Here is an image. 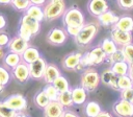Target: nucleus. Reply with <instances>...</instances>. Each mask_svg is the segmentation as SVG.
<instances>
[{
	"label": "nucleus",
	"instance_id": "nucleus-1",
	"mask_svg": "<svg viewBox=\"0 0 133 117\" xmlns=\"http://www.w3.org/2000/svg\"><path fill=\"white\" fill-rule=\"evenodd\" d=\"M98 30H99V25L96 23L83 24V26H81L78 34L75 37L76 43L78 45H81V46L87 45L97 36Z\"/></svg>",
	"mask_w": 133,
	"mask_h": 117
},
{
	"label": "nucleus",
	"instance_id": "nucleus-2",
	"mask_svg": "<svg viewBox=\"0 0 133 117\" xmlns=\"http://www.w3.org/2000/svg\"><path fill=\"white\" fill-rule=\"evenodd\" d=\"M106 56H107L106 53L103 51V49L100 46L96 47L91 51H89V52H87V53H85L84 55L81 56L78 67H87V66L99 65V64L104 62Z\"/></svg>",
	"mask_w": 133,
	"mask_h": 117
},
{
	"label": "nucleus",
	"instance_id": "nucleus-3",
	"mask_svg": "<svg viewBox=\"0 0 133 117\" xmlns=\"http://www.w3.org/2000/svg\"><path fill=\"white\" fill-rule=\"evenodd\" d=\"M65 10V4L63 0H50L43 8L44 18L48 21L59 18Z\"/></svg>",
	"mask_w": 133,
	"mask_h": 117
},
{
	"label": "nucleus",
	"instance_id": "nucleus-4",
	"mask_svg": "<svg viewBox=\"0 0 133 117\" xmlns=\"http://www.w3.org/2000/svg\"><path fill=\"white\" fill-rule=\"evenodd\" d=\"M100 84V75L95 69H86L81 76V86L88 92L95 91Z\"/></svg>",
	"mask_w": 133,
	"mask_h": 117
},
{
	"label": "nucleus",
	"instance_id": "nucleus-5",
	"mask_svg": "<svg viewBox=\"0 0 133 117\" xmlns=\"http://www.w3.org/2000/svg\"><path fill=\"white\" fill-rule=\"evenodd\" d=\"M62 15H63V24L65 26L81 27L84 24V16L82 11L78 8L71 7L68 10H64Z\"/></svg>",
	"mask_w": 133,
	"mask_h": 117
},
{
	"label": "nucleus",
	"instance_id": "nucleus-6",
	"mask_svg": "<svg viewBox=\"0 0 133 117\" xmlns=\"http://www.w3.org/2000/svg\"><path fill=\"white\" fill-rule=\"evenodd\" d=\"M3 103L17 112L24 111L27 108V100L21 94H12V95L8 96L7 98L4 99Z\"/></svg>",
	"mask_w": 133,
	"mask_h": 117
},
{
	"label": "nucleus",
	"instance_id": "nucleus-7",
	"mask_svg": "<svg viewBox=\"0 0 133 117\" xmlns=\"http://www.w3.org/2000/svg\"><path fill=\"white\" fill-rule=\"evenodd\" d=\"M46 66H47V63H46V61L42 56L36 58L34 62L28 64L30 77L33 78V79H41V78H43Z\"/></svg>",
	"mask_w": 133,
	"mask_h": 117
},
{
	"label": "nucleus",
	"instance_id": "nucleus-8",
	"mask_svg": "<svg viewBox=\"0 0 133 117\" xmlns=\"http://www.w3.org/2000/svg\"><path fill=\"white\" fill-rule=\"evenodd\" d=\"M11 70H12L11 71V76L20 84H25L30 78L28 64H26L22 61L16 67H14Z\"/></svg>",
	"mask_w": 133,
	"mask_h": 117
},
{
	"label": "nucleus",
	"instance_id": "nucleus-9",
	"mask_svg": "<svg viewBox=\"0 0 133 117\" xmlns=\"http://www.w3.org/2000/svg\"><path fill=\"white\" fill-rule=\"evenodd\" d=\"M113 112L117 117H133V103L121 99L113 104Z\"/></svg>",
	"mask_w": 133,
	"mask_h": 117
},
{
	"label": "nucleus",
	"instance_id": "nucleus-10",
	"mask_svg": "<svg viewBox=\"0 0 133 117\" xmlns=\"http://www.w3.org/2000/svg\"><path fill=\"white\" fill-rule=\"evenodd\" d=\"M111 40L115 44L123 47V46H126V45L132 43V34H131V32L113 28L111 31Z\"/></svg>",
	"mask_w": 133,
	"mask_h": 117
},
{
	"label": "nucleus",
	"instance_id": "nucleus-11",
	"mask_svg": "<svg viewBox=\"0 0 133 117\" xmlns=\"http://www.w3.org/2000/svg\"><path fill=\"white\" fill-rule=\"evenodd\" d=\"M63 112H64V108L57 100H51L44 108L45 117H62Z\"/></svg>",
	"mask_w": 133,
	"mask_h": 117
},
{
	"label": "nucleus",
	"instance_id": "nucleus-12",
	"mask_svg": "<svg viewBox=\"0 0 133 117\" xmlns=\"http://www.w3.org/2000/svg\"><path fill=\"white\" fill-rule=\"evenodd\" d=\"M66 40V33L60 28H53L47 34V41L53 45H61Z\"/></svg>",
	"mask_w": 133,
	"mask_h": 117
},
{
	"label": "nucleus",
	"instance_id": "nucleus-13",
	"mask_svg": "<svg viewBox=\"0 0 133 117\" xmlns=\"http://www.w3.org/2000/svg\"><path fill=\"white\" fill-rule=\"evenodd\" d=\"M28 46H29L28 42L25 41L24 39L20 38L19 36H17V37L10 39L9 42H8V44H7V47H8V49H9V51L16 52V53H18V54H20V55L22 54V52H23Z\"/></svg>",
	"mask_w": 133,
	"mask_h": 117
},
{
	"label": "nucleus",
	"instance_id": "nucleus-14",
	"mask_svg": "<svg viewBox=\"0 0 133 117\" xmlns=\"http://www.w3.org/2000/svg\"><path fill=\"white\" fill-rule=\"evenodd\" d=\"M20 24H22L23 26H25L30 32L32 36H35L38 33L39 31V28H41V25H39V22L35 19H33L32 17L28 16V15H24L22 18H21V22Z\"/></svg>",
	"mask_w": 133,
	"mask_h": 117
},
{
	"label": "nucleus",
	"instance_id": "nucleus-15",
	"mask_svg": "<svg viewBox=\"0 0 133 117\" xmlns=\"http://www.w3.org/2000/svg\"><path fill=\"white\" fill-rule=\"evenodd\" d=\"M107 9H108V4L106 0H90L88 3V11L92 16L98 17Z\"/></svg>",
	"mask_w": 133,
	"mask_h": 117
},
{
	"label": "nucleus",
	"instance_id": "nucleus-16",
	"mask_svg": "<svg viewBox=\"0 0 133 117\" xmlns=\"http://www.w3.org/2000/svg\"><path fill=\"white\" fill-rule=\"evenodd\" d=\"M41 56L39 51L35 48V47H31L28 46L21 54V61L26 63V64H30L32 62H34L36 58H38Z\"/></svg>",
	"mask_w": 133,
	"mask_h": 117
},
{
	"label": "nucleus",
	"instance_id": "nucleus-17",
	"mask_svg": "<svg viewBox=\"0 0 133 117\" xmlns=\"http://www.w3.org/2000/svg\"><path fill=\"white\" fill-rule=\"evenodd\" d=\"M113 28L123 30V31H128L131 32L133 30V19L129 16H124L118 18L116 23L113 25Z\"/></svg>",
	"mask_w": 133,
	"mask_h": 117
},
{
	"label": "nucleus",
	"instance_id": "nucleus-18",
	"mask_svg": "<svg viewBox=\"0 0 133 117\" xmlns=\"http://www.w3.org/2000/svg\"><path fill=\"white\" fill-rule=\"evenodd\" d=\"M98 20H99L101 25L109 26V25H114L116 23V21L118 20V17L116 15H114L112 11L107 9L106 11H104L98 16Z\"/></svg>",
	"mask_w": 133,
	"mask_h": 117
},
{
	"label": "nucleus",
	"instance_id": "nucleus-19",
	"mask_svg": "<svg viewBox=\"0 0 133 117\" xmlns=\"http://www.w3.org/2000/svg\"><path fill=\"white\" fill-rule=\"evenodd\" d=\"M60 75V72L58 70V68L53 65V64H47L46 66V69H45V72H44V76L43 78L45 79V81L47 84H52L53 80Z\"/></svg>",
	"mask_w": 133,
	"mask_h": 117
},
{
	"label": "nucleus",
	"instance_id": "nucleus-20",
	"mask_svg": "<svg viewBox=\"0 0 133 117\" xmlns=\"http://www.w3.org/2000/svg\"><path fill=\"white\" fill-rule=\"evenodd\" d=\"M82 54L81 53H71L69 55H66L63 61H62V66L65 69H75L78 67L80 58H81Z\"/></svg>",
	"mask_w": 133,
	"mask_h": 117
},
{
	"label": "nucleus",
	"instance_id": "nucleus-21",
	"mask_svg": "<svg viewBox=\"0 0 133 117\" xmlns=\"http://www.w3.org/2000/svg\"><path fill=\"white\" fill-rule=\"evenodd\" d=\"M3 64L5 68H10L12 69L14 67H16L20 62H21V55L16 53V52H7L4 54L3 56Z\"/></svg>",
	"mask_w": 133,
	"mask_h": 117
},
{
	"label": "nucleus",
	"instance_id": "nucleus-22",
	"mask_svg": "<svg viewBox=\"0 0 133 117\" xmlns=\"http://www.w3.org/2000/svg\"><path fill=\"white\" fill-rule=\"evenodd\" d=\"M71 94H72V100L73 103L75 104H82L85 102L87 94H86V90L83 89L82 87H78V88H74L73 90H71Z\"/></svg>",
	"mask_w": 133,
	"mask_h": 117
},
{
	"label": "nucleus",
	"instance_id": "nucleus-23",
	"mask_svg": "<svg viewBox=\"0 0 133 117\" xmlns=\"http://www.w3.org/2000/svg\"><path fill=\"white\" fill-rule=\"evenodd\" d=\"M26 15L32 17L33 19L37 20L38 22L43 21L45 18H44V11H43V8L39 6V5H34V4H30L26 10H25Z\"/></svg>",
	"mask_w": 133,
	"mask_h": 117
},
{
	"label": "nucleus",
	"instance_id": "nucleus-24",
	"mask_svg": "<svg viewBox=\"0 0 133 117\" xmlns=\"http://www.w3.org/2000/svg\"><path fill=\"white\" fill-rule=\"evenodd\" d=\"M111 70L112 72L117 75H126L128 74V70H129V64L126 61H122V62H116V63H112L111 66Z\"/></svg>",
	"mask_w": 133,
	"mask_h": 117
},
{
	"label": "nucleus",
	"instance_id": "nucleus-25",
	"mask_svg": "<svg viewBox=\"0 0 133 117\" xmlns=\"http://www.w3.org/2000/svg\"><path fill=\"white\" fill-rule=\"evenodd\" d=\"M57 101H58L63 108H70V107L73 104L71 90L69 89V90H66V91H64V92H60V93H58Z\"/></svg>",
	"mask_w": 133,
	"mask_h": 117
},
{
	"label": "nucleus",
	"instance_id": "nucleus-26",
	"mask_svg": "<svg viewBox=\"0 0 133 117\" xmlns=\"http://www.w3.org/2000/svg\"><path fill=\"white\" fill-rule=\"evenodd\" d=\"M52 85L54 86V88L57 90L58 93H60V92H64V91H66V90L70 89V87H69V81H68L66 78L63 77L62 75L57 76V77L53 80Z\"/></svg>",
	"mask_w": 133,
	"mask_h": 117
},
{
	"label": "nucleus",
	"instance_id": "nucleus-27",
	"mask_svg": "<svg viewBox=\"0 0 133 117\" xmlns=\"http://www.w3.org/2000/svg\"><path fill=\"white\" fill-rule=\"evenodd\" d=\"M101 112V107L96 101H89L85 106V114L87 117H96Z\"/></svg>",
	"mask_w": 133,
	"mask_h": 117
},
{
	"label": "nucleus",
	"instance_id": "nucleus-28",
	"mask_svg": "<svg viewBox=\"0 0 133 117\" xmlns=\"http://www.w3.org/2000/svg\"><path fill=\"white\" fill-rule=\"evenodd\" d=\"M100 47L103 49V51L106 53V55H110L111 53H113L116 50V44L111 39H104L102 41Z\"/></svg>",
	"mask_w": 133,
	"mask_h": 117
},
{
	"label": "nucleus",
	"instance_id": "nucleus-29",
	"mask_svg": "<svg viewBox=\"0 0 133 117\" xmlns=\"http://www.w3.org/2000/svg\"><path fill=\"white\" fill-rule=\"evenodd\" d=\"M117 87H118V90L132 88L133 87V81L131 80V78L129 77L128 74L121 75V76H117Z\"/></svg>",
	"mask_w": 133,
	"mask_h": 117
},
{
	"label": "nucleus",
	"instance_id": "nucleus-30",
	"mask_svg": "<svg viewBox=\"0 0 133 117\" xmlns=\"http://www.w3.org/2000/svg\"><path fill=\"white\" fill-rule=\"evenodd\" d=\"M115 76H117V75H115L113 72H112V70L111 69H106V70H104L103 72H102V74L100 75V80L102 81V84H104L105 86H110V84H111V81L114 79V77Z\"/></svg>",
	"mask_w": 133,
	"mask_h": 117
},
{
	"label": "nucleus",
	"instance_id": "nucleus-31",
	"mask_svg": "<svg viewBox=\"0 0 133 117\" xmlns=\"http://www.w3.org/2000/svg\"><path fill=\"white\" fill-rule=\"evenodd\" d=\"M49 102H50V99L47 97V95L45 94L44 91L38 92V93L34 96V103H35L38 108H41V109H44Z\"/></svg>",
	"mask_w": 133,
	"mask_h": 117
},
{
	"label": "nucleus",
	"instance_id": "nucleus-32",
	"mask_svg": "<svg viewBox=\"0 0 133 117\" xmlns=\"http://www.w3.org/2000/svg\"><path fill=\"white\" fill-rule=\"evenodd\" d=\"M122 52L124 54V57H125V61L129 64V65H132L133 64V44H128L126 46H123L122 47Z\"/></svg>",
	"mask_w": 133,
	"mask_h": 117
},
{
	"label": "nucleus",
	"instance_id": "nucleus-33",
	"mask_svg": "<svg viewBox=\"0 0 133 117\" xmlns=\"http://www.w3.org/2000/svg\"><path fill=\"white\" fill-rule=\"evenodd\" d=\"M18 112L8 108L3 101H0V117H17Z\"/></svg>",
	"mask_w": 133,
	"mask_h": 117
},
{
	"label": "nucleus",
	"instance_id": "nucleus-34",
	"mask_svg": "<svg viewBox=\"0 0 133 117\" xmlns=\"http://www.w3.org/2000/svg\"><path fill=\"white\" fill-rule=\"evenodd\" d=\"M43 91L45 92V94L47 95V97L50 99V101H51V100H57L58 92H57V90L54 88V86H53L52 84H48V85L44 88Z\"/></svg>",
	"mask_w": 133,
	"mask_h": 117
},
{
	"label": "nucleus",
	"instance_id": "nucleus-35",
	"mask_svg": "<svg viewBox=\"0 0 133 117\" xmlns=\"http://www.w3.org/2000/svg\"><path fill=\"white\" fill-rule=\"evenodd\" d=\"M10 4L15 9L23 11V10H26V8L30 5V2L29 0H11Z\"/></svg>",
	"mask_w": 133,
	"mask_h": 117
},
{
	"label": "nucleus",
	"instance_id": "nucleus-36",
	"mask_svg": "<svg viewBox=\"0 0 133 117\" xmlns=\"http://www.w3.org/2000/svg\"><path fill=\"white\" fill-rule=\"evenodd\" d=\"M11 78V74L8 72V70L5 67L0 66V84H2L3 86H6Z\"/></svg>",
	"mask_w": 133,
	"mask_h": 117
},
{
	"label": "nucleus",
	"instance_id": "nucleus-37",
	"mask_svg": "<svg viewBox=\"0 0 133 117\" xmlns=\"http://www.w3.org/2000/svg\"><path fill=\"white\" fill-rule=\"evenodd\" d=\"M18 36H19L20 38L24 39V40L27 41V42H29V41L31 40V38L33 37V36L31 34V32H30L25 26H23L22 24H20V27H19V30H18Z\"/></svg>",
	"mask_w": 133,
	"mask_h": 117
},
{
	"label": "nucleus",
	"instance_id": "nucleus-38",
	"mask_svg": "<svg viewBox=\"0 0 133 117\" xmlns=\"http://www.w3.org/2000/svg\"><path fill=\"white\" fill-rule=\"evenodd\" d=\"M121 98L133 103V87L121 90Z\"/></svg>",
	"mask_w": 133,
	"mask_h": 117
},
{
	"label": "nucleus",
	"instance_id": "nucleus-39",
	"mask_svg": "<svg viewBox=\"0 0 133 117\" xmlns=\"http://www.w3.org/2000/svg\"><path fill=\"white\" fill-rule=\"evenodd\" d=\"M109 56V61L111 63H116V62H122V61H125V57H124V54L122 52V49H116L113 53H111Z\"/></svg>",
	"mask_w": 133,
	"mask_h": 117
},
{
	"label": "nucleus",
	"instance_id": "nucleus-40",
	"mask_svg": "<svg viewBox=\"0 0 133 117\" xmlns=\"http://www.w3.org/2000/svg\"><path fill=\"white\" fill-rule=\"evenodd\" d=\"M117 4L123 9H132L133 8V0H117Z\"/></svg>",
	"mask_w": 133,
	"mask_h": 117
},
{
	"label": "nucleus",
	"instance_id": "nucleus-41",
	"mask_svg": "<svg viewBox=\"0 0 133 117\" xmlns=\"http://www.w3.org/2000/svg\"><path fill=\"white\" fill-rule=\"evenodd\" d=\"M10 38L6 32H0V47H5L7 46Z\"/></svg>",
	"mask_w": 133,
	"mask_h": 117
},
{
	"label": "nucleus",
	"instance_id": "nucleus-42",
	"mask_svg": "<svg viewBox=\"0 0 133 117\" xmlns=\"http://www.w3.org/2000/svg\"><path fill=\"white\" fill-rule=\"evenodd\" d=\"M66 27V32L68 34L72 36V37H76L80 30L81 27H77V26H65Z\"/></svg>",
	"mask_w": 133,
	"mask_h": 117
},
{
	"label": "nucleus",
	"instance_id": "nucleus-43",
	"mask_svg": "<svg viewBox=\"0 0 133 117\" xmlns=\"http://www.w3.org/2000/svg\"><path fill=\"white\" fill-rule=\"evenodd\" d=\"M6 23H7V22H6V18H5L3 15L0 14V30L3 29V28H5Z\"/></svg>",
	"mask_w": 133,
	"mask_h": 117
},
{
	"label": "nucleus",
	"instance_id": "nucleus-44",
	"mask_svg": "<svg viewBox=\"0 0 133 117\" xmlns=\"http://www.w3.org/2000/svg\"><path fill=\"white\" fill-rule=\"evenodd\" d=\"M29 2H30V4H34V5H43L45 2H46V0H29Z\"/></svg>",
	"mask_w": 133,
	"mask_h": 117
},
{
	"label": "nucleus",
	"instance_id": "nucleus-45",
	"mask_svg": "<svg viewBox=\"0 0 133 117\" xmlns=\"http://www.w3.org/2000/svg\"><path fill=\"white\" fill-rule=\"evenodd\" d=\"M128 75L131 78V80L133 81V64L129 65V70H128Z\"/></svg>",
	"mask_w": 133,
	"mask_h": 117
},
{
	"label": "nucleus",
	"instance_id": "nucleus-46",
	"mask_svg": "<svg viewBox=\"0 0 133 117\" xmlns=\"http://www.w3.org/2000/svg\"><path fill=\"white\" fill-rule=\"evenodd\" d=\"M96 117H112V116H111L108 112H102V111H101Z\"/></svg>",
	"mask_w": 133,
	"mask_h": 117
},
{
	"label": "nucleus",
	"instance_id": "nucleus-47",
	"mask_svg": "<svg viewBox=\"0 0 133 117\" xmlns=\"http://www.w3.org/2000/svg\"><path fill=\"white\" fill-rule=\"evenodd\" d=\"M62 117H78V116H77V115H75V114H74V113H72V112H63Z\"/></svg>",
	"mask_w": 133,
	"mask_h": 117
},
{
	"label": "nucleus",
	"instance_id": "nucleus-48",
	"mask_svg": "<svg viewBox=\"0 0 133 117\" xmlns=\"http://www.w3.org/2000/svg\"><path fill=\"white\" fill-rule=\"evenodd\" d=\"M11 0H0V4H10Z\"/></svg>",
	"mask_w": 133,
	"mask_h": 117
},
{
	"label": "nucleus",
	"instance_id": "nucleus-49",
	"mask_svg": "<svg viewBox=\"0 0 133 117\" xmlns=\"http://www.w3.org/2000/svg\"><path fill=\"white\" fill-rule=\"evenodd\" d=\"M4 49H3V47H0V60L1 58H3V56H4Z\"/></svg>",
	"mask_w": 133,
	"mask_h": 117
},
{
	"label": "nucleus",
	"instance_id": "nucleus-50",
	"mask_svg": "<svg viewBox=\"0 0 133 117\" xmlns=\"http://www.w3.org/2000/svg\"><path fill=\"white\" fill-rule=\"evenodd\" d=\"M4 88H5V86H3L2 84H0V93H2V92H3Z\"/></svg>",
	"mask_w": 133,
	"mask_h": 117
},
{
	"label": "nucleus",
	"instance_id": "nucleus-51",
	"mask_svg": "<svg viewBox=\"0 0 133 117\" xmlns=\"http://www.w3.org/2000/svg\"><path fill=\"white\" fill-rule=\"evenodd\" d=\"M17 117H28V116H26L25 114H21V113H19V112H18V115H17Z\"/></svg>",
	"mask_w": 133,
	"mask_h": 117
}]
</instances>
